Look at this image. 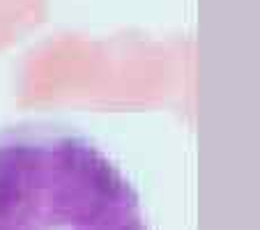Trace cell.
Returning a JSON list of instances; mask_svg holds the SVG:
<instances>
[{"label":"cell","mask_w":260,"mask_h":230,"mask_svg":"<svg viewBox=\"0 0 260 230\" xmlns=\"http://www.w3.org/2000/svg\"><path fill=\"white\" fill-rule=\"evenodd\" d=\"M0 230H152L129 175L88 132L28 118L0 127Z\"/></svg>","instance_id":"6da1fadb"}]
</instances>
